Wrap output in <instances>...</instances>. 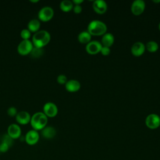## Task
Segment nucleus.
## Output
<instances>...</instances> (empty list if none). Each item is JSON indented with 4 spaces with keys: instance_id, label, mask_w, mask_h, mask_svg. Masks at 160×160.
<instances>
[{
    "instance_id": "nucleus-1",
    "label": "nucleus",
    "mask_w": 160,
    "mask_h": 160,
    "mask_svg": "<svg viewBox=\"0 0 160 160\" xmlns=\"http://www.w3.org/2000/svg\"><path fill=\"white\" fill-rule=\"evenodd\" d=\"M51 40V34L46 30H39L32 36V42L34 47L44 48Z\"/></svg>"
},
{
    "instance_id": "nucleus-2",
    "label": "nucleus",
    "mask_w": 160,
    "mask_h": 160,
    "mask_svg": "<svg viewBox=\"0 0 160 160\" xmlns=\"http://www.w3.org/2000/svg\"><path fill=\"white\" fill-rule=\"evenodd\" d=\"M48 118L43 112H36L34 113L31 118L30 124L32 129L37 131H41L48 124Z\"/></svg>"
},
{
    "instance_id": "nucleus-3",
    "label": "nucleus",
    "mask_w": 160,
    "mask_h": 160,
    "mask_svg": "<svg viewBox=\"0 0 160 160\" xmlns=\"http://www.w3.org/2000/svg\"><path fill=\"white\" fill-rule=\"evenodd\" d=\"M107 26L99 20H93L88 26V31L91 36H102L106 32Z\"/></svg>"
},
{
    "instance_id": "nucleus-4",
    "label": "nucleus",
    "mask_w": 160,
    "mask_h": 160,
    "mask_svg": "<svg viewBox=\"0 0 160 160\" xmlns=\"http://www.w3.org/2000/svg\"><path fill=\"white\" fill-rule=\"evenodd\" d=\"M34 46L32 41L29 39H22L18 45V52L21 56L29 54Z\"/></svg>"
},
{
    "instance_id": "nucleus-5",
    "label": "nucleus",
    "mask_w": 160,
    "mask_h": 160,
    "mask_svg": "<svg viewBox=\"0 0 160 160\" xmlns=\"http://www.w3.org/2000/svg\"><path fill=\"white\" fill-rule=\"evenodd\" d=\"M54 14V10L51 7L44 6L38 11V19L42 22H48L53 18Z\"/></svg>"
},
{
    "instance_id": "nucleus-6",
    "label": "nucleus",
    "mask_w": 160,
    "mask_h": 160,
    "mask_svg": "<svg viewBox=\"0 0 160 160\" xmlns=\"http://www.w3.org/2000/svg\"><path fill=\"white\" fill-rule=\"evenodd\" d=\"M145 124L148 128L155 129L160 126V117L155 113L149 114L146 118Z\"/></svg>"
},
{
    "instance_id": "nucleus-7",
    "label": "nucleus",
    "mask_w": 160,
    "mask_h": 160,
    "mask_svg": "<svg viewBox=\"0 0 160 160\" xmlns=\"http://www.w3.org/2000/svg\"><path fill=\"white\" fill-rule=\"evenodd\" d=\"M42 112L48 118H54L58 114V108L55 103L47 102L43 106Z\"/></svg>"
},
{
    "instance_id": "nucleus-8",
    "label": "nucleus",
    "mask_w": 160,
    "mask_h": 160,
    "mask_svg": "<svg viewBox=\"0 0 160 160\" xmlns=\"http://www.w3.org/2000/svg\"><path fill=\"white\" fill-rule=\"evenodd\" d=\"M39 139V134L38 131L31 129L28 131L25 135V141L30 146L35 145L38 143Z\"/></svg>"
},
{
    "instance_id": "nucleus-9",
    "label": "nucleus",
    "mask_w": 160,
    "mask_h": 160,
    "mask_svg": "<svg viewBox=\"0 0 160 160\" xmlns=\"http://www.w3.org/2000/svg\"><path fill=\"white\" fill-rule=\"evenodd\" d=\"M7 134L12 139H18L21 135V128L20 126L15 123L11 124L8 127Z\"/></svg>"
},
{
    "instance_id": "nucleus-10",
    "label": "nucleus",
    "mask_w": 160,
    "mask_h": 160,
    "mask_svg": "<svg viewBox=\"0 0 160 160\" xmlns=\"http://www.w3.org/2000/svg\"><path fill=\"white\" fill-rule=\"evenodd\" d=\"M145 2L142 0H135L132 2L131 6V11L135 16L141 14L145 9Z\"/></svg>"
},
{
    "instance_id": "nucleus-11",
    "label": "nucleus",
    "mask_w": 160,
    "mask_h": 160,
    "mask_svg": "<svg viewBox=\"0 0 160 160\" xmlns=\"http://www.w3.org/2000/svg\"><path fill=\"white\" fill-rule=\"evenodd\" d=\"M102 44L98 41H91L86 46V51L89 54H96L100 52Z\"/></svg>"
},
{
    "instance_id": "nucleus-12",
    "label": "nucleus",
    "mask_w": 160,
    "mask_h": 160,
    "mask_svg": "<svg viewBox=\"0 0 160 160\" xmlns=\"http://www.w3.org/2000/svg\"><path fill=\"white\" fill-rule=\"evenodd\" d=\"M15 118L18 124L21 125H26L30 122L31 115L28 111H21L18 112Z\"/></svg>"
},
{
    "instance_id": "nucleus-13",
    "label": "nucleus",
    "mask_w": 160,
    "mask_h": 160,
    "mask_svg": "<svg viewBox=\"0 0 160 160\" xmlns=\"http://www.w3.org/2000/svg\"><path fill=\"white\" fill-rule=\"evenodd\" d=\"M146 49L145 45L140 41L134 42L131 48V52L132 54L136 57H139L142 56Z\"/></svg>"
},
{
    "instance_id": "nucleus-14",
    "label": "nucleus",
    "mask_w": 160,
    "mask_h": 160,
    "mask_svg": "<svg viewBox=\"0 0 160 160\" xmlns=\"http://www.w3.org/2000/svg\"><path fill=\"white\" fill-rule=\"evenodd\" d=\"M92 8L94 11L100 14L106 12L108 9L107 3L103 0H96L93 2Z\"/></svg>"
},
{
    "instance_id": "nucleus-15",
    "label": "nucleus",
    "mask_w": 160,
    "mask_h": 160,
    "mask_svg": "<svg viewBox=\"0 0 160 160\" xmlns=\"http://www.w3.org/2000/svg\"><path fill=\"white\" fill-rule=\"evenodd\" d=\"M66 89L70 92H75L78 91L81 88L80 82L76 79L68 80L65 84Z\"/></svg>"
},
{
    "instance_id": "nucleus-16",
    "label": "nucleus",
    "mask_w": 160,
    "mask_h": 160,
    "mask_svg": "<svg viewBox=\"0 0 160 160\" xmlns=\"http://www.w3.org/2000/svg\"><path fill=\"white\" fill-rule=\"evenodd\" d=\"M56 134V130L52 126H46L41 130V135L43 138L50 139H52Z\"/></svg>"
},
{
    "instance_id": "nucleus-17",
    "label": "nucleus",
    "mask_w": 160,
    "mask_h": 160,
    "mask_svg": "<svg viewBox=\"0 0 160 160\" xmlns=\"http://www.w3.org/2000/svg\"><path fill=\"white\" fill-rule=\"evenodd\" d=\"M114 42V37L111 32H106L102 35L101 38V43L103 46L110 48Z\"/></svg>"
},
{
    "instance_id": "nucleus-18",
    "label": "nucleus",
    "mask_w": 160,
    "mask_h": 160,
    "mask_svg": "<svg viewBox=\"0 0 160 160\" xmlns=\"http://www.w3.org/2000/svg\"><path fill=\"white\" fill-rule=\"evenodd\" d=\"M41 22L38 19H32L28 23V29L31 32H36L40 29Z\"/></svg>"
},
{
    "instance_id": "nucleus-19",
    "label": "nucleus",
    "mask_w": 160,
    "mask_h": 160,
    "mask_svg": "<svg viewBox=\"0 0 160 160\" xmlns=\"http://www.w3.org/2000/svg\"><path fill=\"white\" fill-rule=\"evenodd\" d=\"M91 35L88 31L81 32L78 36V39L79 42L82 44H88L91 41Z\"/></svg>"
},
{
    "instance_id": "nucleus-20",
    "label": "nucleus",
    "mask_w": 160,
    "mask_h": 160,
    "mask_svg": "<svg viewBox=\"0 0 160 160\" xmlns=\"http://www.w3.org/2000/svg\"><path fill=\"white\" fill-rule=\"evenodd\" d=\"M74 7L72 2L70 0H63L60 2L59 8L63 12H68L71 11Z\"/></svg>"
},
{
    "instance_id": "nucleus-21",
    "label": "nucleus",
    "mask_w": 160,
    "mask_h": 160,
    "mask_svg": "<svg viewBox=\"0 0 160 160\" xmlns=\"http://www.w3.org/2000/svg\"><path fill=\"white\" fill-rule=\"evenodd\" d=\"M44 48H37L34 46L29 54L33 58H39L41 57L44 54Z\"/></svg>"
},
{
    "instance_id": "nucleus-22",
    "label": "nucleus",
    "mask_w": 160,
    "mask_h": 160,
    "mask_svg": "<svg viewBox=\"0 0 160 160\" xmlns=\"http://www.w3.org/2000/svg\"><path fill=\"white\" fill-rule=\"evenodd\" d=\"M146 49L150 52H155L159 49L158 44L154 41H150L145 45Z\"/></svg>"
},
{
    "instance_id": "nucleus-23",
    "label": "nucleus",
    "mask_w": 160,
    "mask_h": 160,
    "mask_svg": "<svg viewBox=\"0 0 160 160\" xmlns=\"http://www.w3.org/2000/svg\"><path fill=\"white\" fill-rule=\"evenodd\" d=\"M20 36L22 39H29L31 36V32L28 28L22 29L20 32Z\"/></svg>"
},
{
    "instance_id": "nucleus-24",
    "label": "nucleus",
    "mask_w": 160,
    "mask_h": 160,
    "mask_svg": "<svg viewBox=\"0 0 160 160\" xmlns=\"http://www.w3.org/2000/svg\"><path fill=\"white\" fill-rule=\"evenodd\" d=\"M18 112L16 108H15L14 106H11L9 108H8V109H7V114L8 116H9L11 117H16Z\"/></svg>"
},
{
    "instance_id": "nucleus-25",
    "label": "nucleus",
    "mask_w": 160,
    "mask_h": 160,
    "mask_svg": "<svg viewBox=\"0 0 160 160\" xmlns=\"http://www.w3.org/2000/svg\"><path fill=\"white\" fill-rule=\"evenodd\" d=\"M68 81V78L66 75L61 74L57 77V82L60 84H65Z\"/></svg>"
},
{
    "instance_id": "nucleus-26",
    "label": "nucleus",
    "mask_w": 160,
    "mask_h": 160,
    "mask_svg": "<svg viewBox=\"0 0 160 160\" xmlns=\"http://www.w3.org/2000/svg\"><path fill=\"white\" fill-rule=\"evenodd\" d=\"M9 148V145L6 142L2 141L0 144V152H6L8 151Z\"/></svg>"
},
{
    "instance_id": "nucleus-27",
    "label": "nucleus",
    "mask_w": 160,
    "mask_h": 160,
    "mask_svg": "<svg viewBox=\"0 0 160 160\" xmlns=\"http://www.w3.org/2000/svg\"><path fill=\"white\" fill-rule=\"evenodd\" d=\"M100 52L103 55V56H108L110 52H111V49L110 48L106 47V46H102V48L101 49Z\"/></svg>"
},
{
    "instance_id": "nucleus-28",
    "label": "nucleus",
    "mask_w": 160,
    "mask_h": 160,
    "mask_svg": "<svg viewBox=\"0 0 160 160\" xmlns=\"http://www.w3.org/2000/svg\"><path fill=\"white\" fill-rule=\"evenodd\" d=\"M12 140H13V139H12V138H11L8 134H6L5 136H4V138H3V139H2V141L6 142L9 145V146L12 144Z\"/></svg>"
},
{
    "instance_id": "nucleus-29",
    "label": "nucleus",
    "mask_w": 160,
    "mask_h": 160,
    "mask_svg": "<svg viewBox=\"0 0 160 160\" xmlns=\"http://www.w3.org/2000/svg\"><path fill=\"white\" fill-rule=\"evenodd\" d=\"M72 10H73L74 13L79 14V13L81 12V11L82 10V6L81 5H74V7H73Z\"/></svg>"
},
{
    "instance_id": "nucleus-30",
    "label": "nucleus",
    "mask_w": 160,
    "mask_h": 160,
    "mask_svg": "<svg viewBox=\"0 0 160 160\" xmlns=\"http://www.w3.org/2000/svg\"><path fill=\"white\" fill-rule=\"evenodd\" d=\"M83 0H72V2L73 3V4H74V5H80L82 2H83Z\"/></svg>"
},
{
    "instance_id": "nucleus-31",
    "label": "nucleus",
    "mask_w": 160,
    "mask_h": 160,
    "mask_svg": "<svg viewBox=\"0 0 160 160\" xmlns=\"http://www.w3.org/2000/svg\"><path fill=\"white\" fill-rule=\"evenodd\" d=\"M29 1H30V2H35V3H36V2H39V0H35V1H34V0H30Z\"/></svg>"
},
{
    "instance_id": "nucleus-32",
    "label": "nucleus",
    "mask_w": 160,
    "mask_h": 160,
    "mask_svg": "<svg viewBox=\"0 0 160 160\" xmlns=\"http://www.w3.org/2000/svg\"><path fill=\"white\" fill-rule=\"evenodd\" d=\"M152 2H156V3H158V2H160V0H158V1H156V0H153Z\"/></svg>"
},
{
    "instance_id": "nucleus-33",
    "label": "nucleus",
    "mask_w": 160,
    "mask_h": 160,
    "mask_svg": "<svg viewBox=\"0 0 160 160\" xmlns=\"http://www.w3.org/2000/svg\"><path fill=\"white\" fill-rule=\"evenodd\" d=\"M158 27H159V29L160 30V22H159V26H158Z\"/></svg>"
},
{
    "instance_id": "nucleus-34",
    "label": "nucleus",
    "mask_w": 160,
    "mask_h": 160,
    "mask_svg": "<svg viewBox=\"0 0 160 160\" xmlns=\"http://www.w3.org/2000/svg\"><path fill=\"white\" fill-rule=\"evenodd\" d=\"M159 127H160V126H159Z\"/></svg>"
}]
</instances>
